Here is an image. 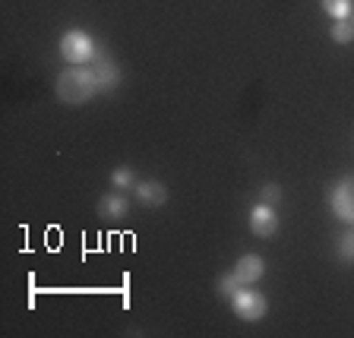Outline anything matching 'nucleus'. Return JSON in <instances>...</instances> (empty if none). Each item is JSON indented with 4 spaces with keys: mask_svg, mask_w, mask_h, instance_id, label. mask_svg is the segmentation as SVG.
I'll use <instances>...</instances> for the list:
<instances>
[{
    "mask_svg": "<svg viewBox=\"0 0 354 338\" xmlns=\"http://www.w3.org/2000/svg\"><path fill=\"white\" fill-rule=\"evenodd\" d=\"M98 92H102V86H98V76L92 66H66L54 82V95L64 104H86Z\"/></svg>",
    "mask_w": 354,
    "mask_h": 338,
    "instance_id": "f257e3e1",
    "label": "nucleus"
},
{
    "mask_svg": "<svg viewBox=\"0 0 354 338\" xmlns=\"http://www.w3.org/2000/svg\"><path fill=\"white\" fill-rule=\"evenodd\" d=\"M60 57H64L70 66H88L98 57V44L88 32L70 29L60 35Z\"/></svg>",
    "mask_w": 354,
    "mask_h": 338,
    "instance_id": "f03ea898",
    "label": "nucleus"
},
{
    "mask_svg": "<svg viewBox=\"0 0 354 338\" xmlns=\"http://www.w3.org/2000/svg\"><path fill=\"white\" fill-rule=\"evenodd\" d=\"M231 310H234V317L243 319V323H259V319L269 313V301H266V294H259L257 288L250 285H241L231 294Z\"/></svg>",
    "mask_w": 354,
    "mask_h": 338,
    "instance_id": "7ed1b4c3",
    "label": "nucleus"
},
{
    "mask_svg": "<svg viewBox=\"0 0 354 338\" xmlns=\"http://www.w3.org/2000/svg\"><path fill=\"white\" fill-rule=\"evenodd\" d=\"M329 206H332V215L345 225H354V174L342 177L339 184L332 187L329 193Z\"/></svg>",
    "mask_w": 354,
    "mask_h": 338,
    "instance_id": "20e7f679",
    "label": "nucleus"
},
{
    "mask_svg": "<svg viewBox=\"0 0 354 338\" xmlns=\"http://www.w3.org/2000/svg\"><path fill=\"white\" fill-rule=\"evenodd\" d=\"M133 196H136V203L146 209H162L165 203H168V187H165L162 180H136Z\"/></svg>",
    "mask_w": 354,
    "mask_h": 338,
    "instance_id": "39448f33",
    "label": "nucleus"
},
{
    "mask_svg": "<svg viewBox=\"0 0 354 338\" xmlns=\"http://www.w3.org/2000/svg\"><path fill=\"white\" fill-rule=\"evenodd\" d=\"M250 231L257 237H275V231H279V212H275V206L257 203L250 209Z\"/></svg>",
    "mask_w": 354,
    "mask_h": 338,
    "instance_id": "423d86ee",
    "label": "nucleus"
},
{
    "mask_svg": "<svg viewBox=\"0 0 354 338\" xmlns=\"http://www.w3.org/2000/svg\"><path fill=\"white\" fill-rule=\"evenodd\" d=\"M95 212H98V218L102 221H124L127 215H130V199H127L120 190L104 193V196L98 199Z\"/></svg>",
    "mask_w": 354,
    "mask_h": 338,
    "instance_id": "0eeeda50",
    "label": "nucleus"
},
{
    "mask_svg": "<svg viewBox=\"0 0 354 338\" xmlns=\"http://www.w3.org/2000/svg\"><path fill=\"white\" fill-rule=\"evenodd\" d=\"M234 275H237V281H241V285H257V281L266 275L263 256H257V253H247V256H241L234 263Z\"/></svg>",
    "mask_w": 354,
    "mask_h": 338,
    "instance_id": "6e6552de",
    "label": "nucleus"
},
{
    "mask_svg": "<svg viewBox=\"0 0 354 338\" xmlns=\"http://www.w3.org/2000/svg\"><path fill=\"white\" fill-rule=\"evenodd\" d=\"M92 70H95V76H98V86H102V92H108V88H114L120 82V66L114 64V57L111 54H102L98 51V57L92 60Z\"/></svg>",
    "mask_w": 354,
    "mask_h": 338,
    "instance_id": "1a4fd4ad",
    "label": "nucleus"
},
{
    "mask_svg": "<svg viewBox=\"0 0 354 338\" xmlns=\"http://www.w3.org/2000/svg\"><path fill=\"white\" fill-rule=\"evenodd\" d=\"M319 7L332 19H348L354 13V0H319Z\"/></svg>",
    "mask_w": 354,
    "mask_h": 338,
    "instance_id": "9d476101",
    "label": "nucleus"
},
{
    "mask_svg": "<svg viewBox=\"0 0 354 338\" xmlns=\"http://www.w3.org/2000/svg\"><path fill=\"white\" fill-rule=\"evenodd\" d=\"M111 184H114V190H130V187H136V171L130 165H120L111 171Z\"/></svg>",
    "mask_w": 354,
    "mask_h": 338,
    "instance_id": "9b49d317",
    "label": "nucleus"
},
{
    "mask_svg": "<svg viewBox=\"0 0 354 338\" xmlns=\"http://www.w3.org/2000/svg\"><path fill=\"white\" fill-rule=\"evenodd\" d=\"M329 35H332V41L335 44H351L354 41V22L335 19L332 22V29H329Z\"/></svg>",
    "mask_w": 354,
    "mask_h": 338,
    "instance_id": "f8f14e48",
    "label": "nucleus"
},
{
    "mask_svg": "<svg viewBox=\"0 0 354 338\" xmlns=\"http://www.w3.org/2000/svg\"><path fill=\"white\" fill-rule=\"evenodd\" d=\"M339 259L342 263H354V225H348L339 237Z\"/></svg>",
    "mask_w": 354,
    "mask_h": 338,
    "instance_id": "ddd939ff",
    "label": "nucleus"
},
{
    "mask_svg": "<svg viewBox=\"0 0 354 338\" xmlns=\"http://www.w3.org/2000/svg\"><path fill=\"white\" fill-rule=\"evenodd\" d=\"M237 288H241V281H237V275H234V269H231V272H225L218 279V285H215V291H218L221 297H225V301H231V294H234Z\"/></svg>",
    "mask_w": 354,
    "mask_h": 338,
    "instance_id": "4468645a",
    "label": "nucleus"
},
{
    "mask_svg": "<svg viewBox=\"0 0 354 338\" xmlns=\"http://www.w3.org/2000/svg\"><path fill=\"white\" fill-rule=\"evenodd\" d=\"M259 203H266V206H275V203H281V187L279 184H266L263 190H259Z\"/></svg>",
    "mask_w": 354,
    "mask_h": 338,
    "instance_id": "2eb2a0df",
    "label": "nucleus"
},
{
    "mask_svg": "<svg viewBox=\"0 0 354 338\" xmlns=\"http://www.w3.org/2000/svg\"><path fill=\"white\" fill-rule=\"evenodd\" d=\"M351 22H354V13H351Z\"/></svg>",
    "mask_w": 354,
    "mask_h": 338,
    "instance_id": "dca6fc26",
    "label": "nucleus"
}]
</instances>
